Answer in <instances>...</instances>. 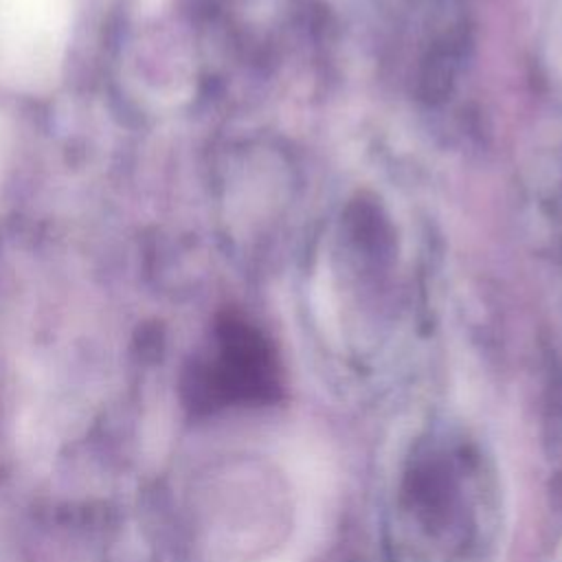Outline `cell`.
Instances as JSON below:
<instances>
[{
  "label": "cell",
  "instance_id": "6da1fadb",
  "mask_svg": "<svg viewBox=\"0 0 562 562\" xmlns=\"http://www.w3.org/2000/svg\"><path fill=\"white\" fill-rule=\"evenodd\" d=\"M68 0H0V46L11 64L53 57L66 29Z\"/></svg>",
  "mask_w": 562,
  "mask_h": 562
}]
</instances>
